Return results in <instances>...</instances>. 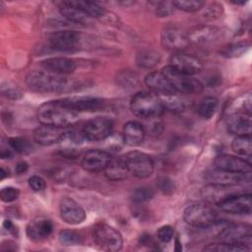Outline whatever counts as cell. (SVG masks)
<instances>
[{"label":"cell","mask_w":252,"mask_h":252,"mask_svg":"<svg viewBox=\"0 0 252 252\" xmlns=\"http://www.w3.org/2000/svg\"><path fill=\"white\" fill-rule=\"evenodd\" d=\"M26 85L30 90L41 94H63L72 92L77 88L75 80L46 70L31 71L26 77Z\"/></svg>","instance_id":"obj_1"},{"label":"cell","mask_w":252,"mask_h":252,"mask_svg":"<svg viewBox=\"0 0 252 252\" xmlns=\"http://www.w3.org/2000/svg\"><path fill=\"white\" fill-rule=\"evenodd\" d=\"M37 118L43 125L67 128L78 122L79 115L61 98L42 103L37 109Z\"/></svg>","instance_id":"obj_2"},{"label":"cell","mask_w":252,"mask_h":252,"mask_svg":"<svg viewBox=\"0 0 252 252\" xmlns=\"http://www.w3.org/2000/svg\"><path fill=\"white\" fill-rule=\"evenodd\" d=\"M130 108L134 115L143 119H153L159 117L164 107L160 97L148 92H139L130 100Z\"/></svg>","instance_id":"obj_3"},{"label":"cell","mask_w":252,"mask_h":252,"mask_svg":"<svg viewBox=\"0 0 252 252\" xmlns=\"http://www.w3.org/2000/svg\"><path fill=\"white\" fill-rule=\"evenodd\" d=\"M94 244L103 251L114 252L122 248L123 238L121 233L109 224L98 222L93 228Z\"/></svg>","instance_id":"obj_4"},{"label":"cell","mask_w":252,"mask_h":252,"mask_svg":"<svg viewBox=\"0 0 252 252\" xmlns=\"http://www.w3.org/2000/svg\"><path fill=\"white\" fill-rule=\"evenodd\" d=\"M217 213L204 204H194L188 206L183 212L184 221L197 228H207L217 223Z\"/></svg>","instance_id":"obj_5"},{"label":"cell","mask_w":252,"mask_h":252,"mask_svg":"<svg viewBox=\"0 0 252 252\" xmlns=\"http://www.w3.org/2000/svg\"><path fill=\"white\" fill-rule=\"evenodd\" d=\"M161 72L168 79L176 94L180 93L189 94L193 93H200L203 89V85L199 80L194 79L192 76L180 73L169 65L163 67Z\"/></svg>","instance_id":"obj_6"},{"label":"cell","mask_w":252,"mask_h":252,"mask_svg":"<svg viewBox=\"0 0 252 252\" xmlns=\"http://www.w3.org/2000/svg\"><path fill=\"white\" fill-rule=\"evenodd\" d=\"M128 172L137 178H147L151 176L155 169L152 158L142 152L132 151L124 156Z\"/></svg>","instance_id":"obj_7"},{"label":"cell","mask_w":252,"mask_h":252,"mask_svg":"<svg viewBox=\"0 0 252 252\" xmlns=\"http://www.w3.org/2000/svg\"><path fill=\"white\" fill-rule=\"evenodd\" d=\"M86 141H102L109 138L113 132V122L108 117H94L88 120L81 128Z\"/></svg>","instance_id":"obj_8"},{"label":"cell","mask_w":252,"mask_h":252,"mask_svg":"<svg viewBox=\"0 0 252 252\" xmlns=\"http://www.w3.org/2000/svg\"><path fill=\"white\" fill-rule=\"evenodd\" d=\"M52 48L63 52H75L82 48L84 38L81 32L72 30H62L53 32L49 37Z\"/></svg>","instance_id":"obj_9"},{"label":"cell","mask_w":252,"mask_h":252,"mask_svg":"<svg viewBox=\"0 0 252 252\" xmlns=\"http://www.w3.org/2000/svg\"><path fill=\"white\" fill-rule=\"evenodd\" d=\"M240 193H244V192L242 191V187L239 186V184L224 185V184L208 183L201 190V196L203 197V199L215 205H218L221 201Z\"/></svg>","instance_id":"obj_10"},{"label":"cell","mask_w":252,"mask_h":252,"mask_svg":"<svg viewBox=\"0 0 252 252\" xmlns=\"http://www.w3.org/2000/svg\"><path fill=\"white\" fill-rule=\"evenodd\" d=\"M160 42L165 49L177 52L186 49L190 44L186 32L172 25L162 29L160 32Z\"/></svg>","instance_id":"obj_11"},{"label":"cell","mask_w":252,"mask_h":252,"mask_svg":"<svg viewBox=\"0 0 252 252\" xmlns=\"http://www.w3.org/2000/svg\"><path fill=\"white\" fill-rule=\"evenodd\" d=\"M169 66L188 76L197 75L204 68L203 61L199 57L182 52H176L170 57Z\"/></svg>","instance_id":"obj_12"},{"label":"cell","mask_w":252,"mask_h":252,"mask_svg":"<svg viewBox=\"0 0 252 252\" xmlns=\"http://www.w3.org/2000/svg\"><path fill=\"white\" fill-rule=\"evenodd\" d=\"M251 225L247 223H231L223 226L218 236L220 242L225 243H250L251 241Z\"/></svg>","instance_id":"obj_13"},{"label":"cell","mask_w":252,"mask_h":252,"mask_svg":"<svg viewBox=\"0 0 252 252\" xmlns=\"http://www.w3.org/2000/svg\"><path fill=\"white\" fill-rule=\"evenodd\" d=\"M186 34L190 44L205 45L217 41L221 35V31L215 26L198 25L192 27Z\"/></svg>","instance_id":"obj_14"},{"label":"cell","mask_w":252,"mask_h":252,"mask_svg":"<svg viewBox=\"0 0 252 252\" xmlns=\"http://www.w3.org/2000/svg\"><path fill=\"white\" fill-rule=\"evenodd\" d=\"M204 178L208 181V183L236 185L249 182L251 180V172H231L214 168L213 170H209L208 172H206Z\"/></svg>","instance_id":"obj_15"},{"label":"cell","mask_w":252,"mask_h":252,"mask_svg":"<svg viewBox=\"0 0 252 252\" xmlns=\"http://www.w3.org/2000/svg\"><path fill=\"white\" fill-rule=\"evenodd\" d=\"M217 206L228 214L249 215L252 210V197L250 193H240L221 201Z\"/></svg>","instance_id":"obj_16"},{"label":"cell","mask_w":252,"mask_h":252,"mask_svg":"<svg viewBox=\"0 0 252 252\" xmlns=\"http://www.w3.org/2000/svg\"><path fill=\"white\" fill-rule=\"evenodd\" d=\"M111 156L108 152L93 149L86 152L81 160V166L88 172H100L105 169Z\"/></svg>","instance_id":"obj_17"},{"label":"cell","mask_w":252,"mask_h":252,"mask_svg":"<svg viewBox=\"0 0 252 252\" xmlns=\"http://www.w3.org/2000/svg\"><path fill=\"white\" fill-rule=\"evenodd\" d=\"M59 212L61 219L68 224L77 225L86 220V212L75 200L64 197L59 203Z\"/></svg>","instance_id":"obj_18"},{"label":"cell","mask_w":252,"mask_h":252,"mask_svg":"<svg viewBox=\"0 0 252 252\" xmlns=\"http://www.w3.org/2000/svg\"><path fill=\"white\" fill-rule=\"evenodd\" d=\"M53 230V223L44 217H36L32 219L27 225V236L34 242L46 239Z\"/></svg>","instance_id":"obj_19"},{"label":"cell","mask_w":252,"mask_h":252,"mask_svg":"<svg viewBox=\"0 0 252 252\" xmlns=\"http://www.w3.org/2000/svg\"><path fill=\"white\" fill-rule=\"evenodd\" d=\"M214 167L231 172H251V163L244 158L230 155L218 156L214 160Z\"/></svg>","instance_id":"obj_20"},{"label":"cell","mask_w":252,"mask_h":252,"mask_svg":"<svg viewBox=\"0 0 252 252\" xmlns=\"http://www.w3.org/2000/svg\"><path fill=\"white\" fill-rule=\"evenodd\" d=\"M145 84L156 94H160L161 96L176 94L170 82L161 71H154L149 73L145 77Z\"/></svg>","instance_id":"obj_21"},{"label":"cell","mask_w":252,"mask_h":252,"mask_svg":"<svg viewBox=\"0 0 252 252\" xmlns=\"http://www.w3.org/2000/svg\"><path fill=\"white\" fill-rule=\"evenodd\" d=\"M227 131L235 136L251 135V113L233 112L227 119Z\"/></svg>","instance_id":"obj_22"},{"label":"cell","mask_w":252,"mask_h":252,"mask_svg":"<svg viewBox=\"0 0 252 252\" xmlns=\"http://www.w3.org/2000/svg\"><path fill=\"white\" fill-rule=\"evenodd\" d=\"M41 66L44 70L57 74L68 76L75 72L77 68L76 62L67 57H51L41 61Z\"/></svg>","instance_id":"obj_23"},{"label":"cell","mask_w":252,"mask_h":252,"mask_svg":"<svg viewBox=\"0 0 252 252\" xmlns=\"http://www.w3.org/2000/svg\"><path fill=\"white\" fill-rule=\"evenodd\" d=\"M64 132V128L41 124V126L34 129L32 136L37 144L41 146H51L59 143Z\"/></svg>","instance_id":"obj_24"},{"label":"cell","mask_w":252,"mask_h":252,"mask_svg":"<svg viewBox=\"0 0 252 252\" xmlns=\"http://www.w3.org/2000/svg\"><path fill=\"white\" fill-rule=\"evenodd\" d=\"M62 100L77 112L96 111L103 106V101L100 98L93 96H69Z\"/></svg>","instance_id":"obj_25"},{"label":"cell","mask_w":252,"mask_h":252,"mask_svg":"<svg viewBox=\"0 0 252 252\" xmlns=\"http://www.w3.org/2000/svg\"><path fill=\"white\" fill-rule=\"evenodd\" d=\"M146 131L143 125L137 121H128L123 126V143L129 147H138L143 144Z\"/></svg>","instance_id":"obj_26"},{"label":"cell","mask_w":252,"mask_h":252,"mask_svg":"<svg viewBox=\"0 0 252 252\" xmlns=\"http://www.w3.org/2000/svg\"><path fill=\"white\" fill-rule=\"evenodd\" d=\"M59 12L62 17H64L69 23L77 24V25H90L93 20L88 14H86L80 8H77L70 4L69 1H63L60 3Z\"/></svg>","instance_id":"obj_27"},{"label":"cell","mask_w":252,"mask_h":252,"mask_svg":"<svg viewBox=\"0 0 252 252\" xmlns=\"http://www.w3.org/2000/svg\"><path fill=\"white\" fill-rule=\"evenodd\" d=\"M103 172L106 178L111 181H120L125 179L129 172L126 167L124 157L111 158Z\"/></svg>","instance_id":"obj_28"},{"label":"cell","mask_w":252,"mask_h":252,"mask_svg":"<svg viewBox=\"0 0 252 252\" xmlns=\"http://www.w3.org/2000/svg\"><path fill=\"white\" fill-rule=\"evenodd\" d=\"M160 54L151 48L140 50L136 55V64L143 69H152L160 62Z\"/></svg>","instance_id":"obj_29"},{"label":"cell","mask_w":252,"mask_h":252,"mask_svg":"<svg viewBox=\"0 0 252 252\" xmlns=\"http://www.w3.org/2000/svg\"><path fill=\"white\" fill-rule=\"evenodd\" d=\"M70 4L73 6L80 8L86 14H88L92 19H99L103 20L107 14V11L99 6L97 3L91 2V1H83V0H76V1H69Z\"/></svg>","instance_id":"obj_30"},{"label":"cell","mask_w":252,"mask_h":252,"mask_svg":"<svg viewBox=\"0 0 252 252\" xmlns=\"http://www.w3.org/2000/svg\"><path fill=\"white\" fill-rule=\"evenodd\" d=\"M218 105H219L218 98L214 96H205L198 101L196 105V110L200 116H202L203 118L209 119L215 115Z\"/></svg>","instance_id":"obj_31"},{"label":"cell","mask_w":252,"mask_h":252,"mask_svg":"<svg viewBox=\"0 0 252 252\" xmlns=\"http://www.w3.org/2000/svg\"><path fill=\"white\" fill-rule=\"evenodd\" d=\"M231 149L239 156L250 157L252 153L251 135L236 136L231 143Z\"/></svg>","instance_id":"obj_32"},{"label":"cell","mask_w":252,"mask_h":252,"mask_svg":"<svg viewBox=\"0 0 252 252\" xmlns=\"http://www.w3.org/2000/svg\"><path fill=\"white\" fill-rule=\"evenodd\" d=\"M204 251H217V252H240V251H250V247L243 243H213L208 244L203 248Z\"/></svg>","instance_id":"obj_33"},{"label":"cell","mask_w":252,"mask_h":252,"mask_svg":"<svg viewBox=\"0 0 252 252\" xmlns=\"http://www.w3.org/2000/svg\"><path fill=\"white\" fill-rule=\"evenodd\" d=\"M250 47V43L247 41H238L234 43H230L223 47L220 51V55L225 58H235L244 54Z\"/></svg>","instance_id":"obj_34"},{"label":"cell","mask_w":252,"mask_h":252,"mask_svg":"<svg viewBox=\"0 0 252 252\" xmlns=\"http://www.w3.org/2000/svg\"><path fill=\"white\" fill-rule=\"evenodd\" d=\"M59 242L64 246L79 245L83 242V236L79 231L73 229H63L58 234Z\"/></svg>","instance_id":"obj_35"},{"label":"cell","mask_w":252,"mask_h":252,"mask_svg":"<svg viewBox=\"0 0 252 252\" xmlns=\"http://www.w3.org/2000/svg\"><path fill=\"white\" fill-rule=\"evenodd\" d=\"M159 97L161 99L164 109H167L172 112H181L184 109L185 104H184L183 100L176 95V94H170V95L159 96Z\"/></svg>","instance_id":"obj_36"},{"label":"cell","mask_w":252,"mask_h":252,"mask_svg":"<svg viewBox=\"0 0 252 252\" xmlns=\"http://www.w3.org/2000/svg\"><path fill=\"white\" fill-rule=\"evenodd\" d=\"M175 9L184 11V12H197L204 8L205 2L200 0H178L172 1Z\"/></svg>","instance_id":"obj_37"},{"label":"cell","mask_w":252,"mask_h":252,"mask_svg":"<svg viewBox=\"0 0 252 252\" xmlns=\"http://www.w3.org/2000/svg\"><path fill=\"white\" fill-rule=\"evenodd\" d=\"M154 195L155 192L153 191V189L149 187H139L133 191L131 199L135 204H143L150 201L154 197Z\"/></svg>","instance_id":"obj_38"},{"label":"cell","mask_w":252,"mask_h":252,"mask_svg":"<svg viewBox=\"0 0 252 252\" xmlns=\"http://www.w3.org/2000/svg\"><path fill=\"white\" fill-rule=\"evenodd\" d=\"M9 146L17 153L27 154L31 151L30 141L22 137H13L8 140Z\"/></svg>","instance_id":"obj_39"},{"label":"cell","mask_w":252,"mask_h":252,"mask_svg":"<svg viewBox=\"0 0 252 252\" xmlns=\"http://www.w3.org/2000/svg\"><path fill=\"white\" fill-rule=\"evenodd\" d=\"M222 13H223L222 5L217 2H213L204 9L203 17L206 20H216L221 17Z\"/></svg>","instance_id":"obj_40"},{"label":"cell","mask_w":252,"mask_h":252,"mask_svg":"<svg viewBox=\"0 0 252 252\" xmlns=\"http://www.w3.org/2000/svg\"><path fill=\"white\" fill-rule=\"evenodd\" d=\"M157 187L163 195H171L176 189L174 181L167 176H161L158 178Z\"/></svg>","instance_id":"obj_41"},{"label":"cell","mask_w":252,"mask_h":252,"mask_svg":"<svg viewBox=\"0 0 252 252\" xmlns=\"http://www.w3.org/2000/svg\"><path fill=\"white\" fill-rule=\"evenodd\" d=\"M154 4H156L155 9L158 17H168L174 13L175 7L172 1H158Z\"/></svg>","instance_id":"obj_42"},{"label":"cell","mask_w":252,"mask_h":252,"mask_svg":"<svg viewBox=\"0 0 252 252\" xmlns=\"http://www.w3.org/2000/svg\"><path fill=\"white\" fill-rule=\"evenodd\" d=\"M19 194H20V191L18 188L8 186V187H4L1 189L0 198L3 202L10 203V202L15 201L19 197Z\"/></svg>","instance_id":"obj_43"},{"label":"cell","mask_w":252,"mask_h":252,"mask_svg":"<svg viewBox=\"0 0 252 252\" xmlns=\"http://www.w3.org/2000/svg\"><path fill=\"white\" fill-rule=\"evenodd\" d=\"M157 236L159 241L163 243H167L172 240L174 236V229L171 225H162L158 228L157 232Z\"/></svg>","instance_id":"obj_44"},{"label":"cell","mask_w":252,"mask_h":252,"mask_svg":"<svg viewBox=\"0 0 252 252\" xmlns=\"http://www.w3.org/2000/svg\"><path fill=\"white\" fill-rule=\"evenodd\" d=\"M117 80L122 86H135L138 82V76L130 71H123L119 74Z\"/></svg>","instance_id":"obj_45"},{"label":"cell","mask_w":252,"mask_h":252,"mask_svg":"<svg viewBox=\"0 0 252 252\" xmlns=\"http://www.w3.org/2000/svg\"><path fill=\"white\" fill-rule=\"evenodd\" d=\"M28 183H29V186L31 187L32 190L35 191V192H40V191H43L46 187V183H45V180L38 176V175H32L29 178L28 180Z\"/></svg>","instance_id":"obj_46"},{"label":"cell","mask_w":252,"mask_h":252,"mask_svg":"<svg viewBox=\"0 0 252 252\" xmlns=\"http://www.w3.org/2000/svg\"><path fill=\"white\" fill-rule=\"evenodd\" d=\"M1 93L4 96L10 99H19L22 97V92L15 86H2Z\"/></svg>","instance_id":"obj_47"},{"label":"cell","mask_w":252,"mask_h":252,"mask_svg":"<svg viewBox=\"0 0 252 252\" xmlns=\"http://www.w3.org/2000/svg\"><path fill=\"white\" fill-rule=\"evenodd\" d=\"M3 227H4V229L8 232V233H12V234H15L16 233V226L14 225V223L11 221V220H4V222H3Z\"/></svg>","instance_id":"obj_48"},{"label":"cell","mask_w":252,"mask_h":252,"mask_svg":"<svg viewBox=\"0 0 252 252\" xmlns=\"http://www.w3.org/2000/svg\"><path fill=\"white\" fill-rule=\"evenodd\" d=\"M28 168H29V164L26 161H19L16 165L15 170L18 174H23L28 170Z\"/></svg>","instance_id":"obj_49"},{"label":"cell","mask_w":252,"mask_h":252,"mask_svg":"<svg viewBox=\"0 0 252 252\" xmlns=\"http://www.w3.org/2000/svg\"><path fill=\"white\" fill-rule=\"evenodd\" d=\"M0 156H1V158H4V159H5V158H11L13 155H12L11 151L4 149V150H2V151H1Z\"/></svg>","instance_id":"obj_50"},{"label":"cell","mask_w":252,"mask_h":252,"mask_svg":"<svg viewBox=\"0 0 252 252\" xmlns=\"http://www.w3.org/2000/svg\"><path fill=\"white\" fill-rule=\"evenodd\" d=\"M174 249L175 251H181L182 250V246H181V243L178 239V237L175 238V245H174Z\"/></svg>","instance_id":"obj_51"},{"label":"cell","mask_w":252,"mask_h":252,"mask_svg":"<svg viewBox=\"0 0 252 252\" xmlns=\"http://www.w3.org/2000/svg\"><path fill=\"white\" fill-rule=\"evenodd\" d=\"M9 173V172H8ZM6 171H5V169L3 168V167H1V169H0V179L1 180H3L6 176H8L9 174H8Z\"/></svg>","instance_id":"obj_52"},{"label":"cell","mask_w":252,"mask_h":252,"mask_svg":"<svg viewBox=\"0 0 252 252\" xmlns=\"http://www.w3.org/2000/svg\"><path fill=\"white\" fill-rule=\"evenodd\" d=\"M233 4H235V5H244L245 3H246V1H241V2H238V1H234V2H232Z\"/></svg>","instance_id":"obj_53"}]
</instances>
